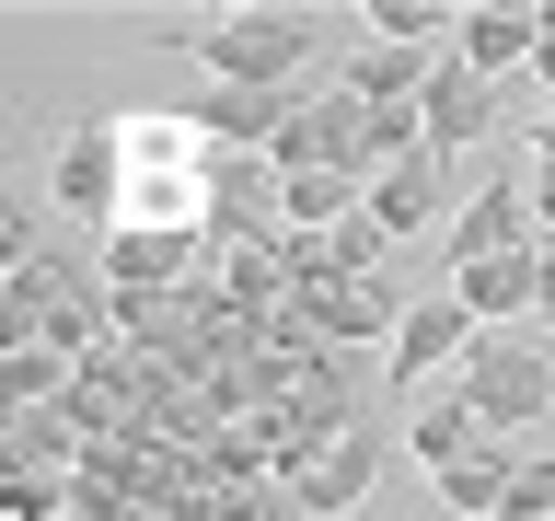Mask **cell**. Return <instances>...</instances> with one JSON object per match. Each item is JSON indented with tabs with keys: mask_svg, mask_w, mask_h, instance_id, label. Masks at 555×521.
<instances>
[{
	"mask_svg": "<svg viewBox=\"0 0 555 521\" xmlns=\"http://www.w3.org/2000/svg\"><path fill=\"white\" fill-rule=\"evenodd\" d=\"M532 174H555V116H544V128H532Z\"/></svg>",
	"mask_w": 555,
	"mask_h": 521,
	"instance_id": "21",
	"label": "cell"
},
{
	"mask_svg": "<svg viewBox=\"0 0 555 521\" xmlns=\"http://www.w3.org/2000/svg\"><path fill=\"white\" fill-rule=\"evenodd\" d=\"M509 475H520V452H509V441H475V452H463V463L440 475V510H451V521H498Z\"/></svg>",
	"mask_w": 555,
	"mask_h": 521,
	"instance_id": "14",
	"label": "cell"
},
{
	"mask_svg": "<svg viewBox=\"0 0 555 521\" xmlns=\"http://www.w3.org/2000/svg\"><path fill=\"white\" fill-rule=\"evenodd\" d=\"M451 302H463L486 336H498L509 313H532V302H544V243H520V255H486V267H463V278H451Z\"/></svg>",
	"mask_w": 555,
	"mask_h": 521,
	"instance_id": "12",
	"label": "cell"
},
{
	"mask_svg": "<svg viewBox=\"0 0 555 521\" xmlns=\"http://www.w3.org/2000/svg\"><path fill=\"white\" fill-rule=\"evenodd\" d=\"M416 116H428V151H440V163H463V151L498 128V81H475L463 59H440V81H428V104H416Z\"/></svg>",
	"mask_w": 555,
	"mask_h": 521,
	"instance_id": "11",
	"label": "cell"
},
{
	"mask_svg": "<svg viewBox=\"0 0 555 521\" xmlns=\"http://www.w3.org/2000/svg\"><path fill=\"white\" fill-rule=\"evenodd\" d=\"M289 313H301L324 347H359V336L393 347V325H405V290H393L382 267H336V278H301V302H289Z\"/></svg>",
	"mask_w": 555,
	"mask_h": 521,
	"instance_id": "4",
	"label": "cell"
},
{
	"mask_svg": "<svg viewBox=\"0 0 555 521\" xmlns=\"http://www.w3.org/2000/svg\"><path fill=\"white\" fill-rule=\"evenodd\" d=\"M475 313L463 302H405V325H393V347H382V394H428V371H451V359H475Z\"/></svg>",
	"mask_w": 555,
	"mask_h": 521,
	"instance_id": "6",
	"label": "cell"
},
{
	"mask_svg": "<svg viewBox=\"0 0 555 521\" xmlns=\"http://www.w3.org/2000/svg\"><path fill=\"white\" fill-rule=\"evenodd\" d=\"M371 475H382V429H371V417H347V429H336L324 452H312V463H301L289 486H301V510H312V521H359Z\"/></svg>",
	"mask_w": 555,
	"mask_h": 521,
	"instance_id": "8",
	"label": "cell"
},
{
	"mask_svg": "<svg viewBox=\"0 0 555 521\" xmlns=\"http://www.w3.org/2000/svg\"><path fill=\"white\" fill-rule=\"evenodd\" d=\"M451 208H463V186H451V163H440V151H416V163L371 174V232H382V243L451 232Z\"/></svg>",
	"mask_w": 555,
	"mask_h": 521,
	"instance_id": "7",
	"label": "cell"
},
{
	"mask_svg": "<svg viewBox=\"0 0 555 521\" xmlns=\"http://www.w3.org/2000/svg\"><path fill=\"white\" fill-rule=\"evenodd\" d=\"M532 313H544V325H555V243H544V302H532Z\"/></svg>",
	"mask_w": 555,
	"mask_h": 521,
	"instance_id": "22",
	"label": "cell"
},
{
	"mask_svg": "<svg viewBox=\"0 0 555 521\" xmlns=\"http://www.w3.org/2000/svg\"><path fill=\"white\" fill-rule=\"evenodd\" d=\"M0 382H12V417H35V406H69L81 359H59V347L35 336V347H0Z\"/></svg>",
	"mask_w": 555,
	"mask_h": 521,
	"instance_id": "16",
	"label": "cell"
},
{
	"mask_svg": "<svg viewBox=\"0 0 555 521\" xmlns=\"http://www.w3.org/2000/svg\"><path fill=\"white\" fill-rule=\"evenodd\" d=\"M532 81L555 93V0H544V47H532Z\"/></svg>",
	"mask_w": 555,
	"mask_h": 521,
	"instance_id": "20",
	"label": "cell"
},
{
	"mask_svg": "<svg viewBox=\"0 0 555 521\" xmlns=\"http://www.w3.org/2000/svg\"><path fill=\"white\" fill-rule=\"evenodd\" d=\"M289 116H301V93H232V81H197V139H208V151H267V163H278Z\"/></svg>",
	"mask_w": 555,
	"mask_h": 521,
	"instance_id": "9",
	"label": "cell"
},
{
	"mask_svg": "<svg viewBox=\"0 0 555 521\" xmlns=\"http://www.w3.org/2000/svg\"><path fill=\"white\" fill-rule=\"evenodd\" d=\"M47 198H59L69 220H104V232H116V208H128V139H116V116H81V128L59 139Z\"/></svg>",
	"mask_w": 555,
	"mask_h": 521,
	"instance_id": "3",
	"label": "cell"
},
{
	"mask_svg": "<svg viewBox=\"0 0 555 521\" xmlns=\"http://www.w3.org/2000/svg\"><path fill=\"white\" fill-rule=\"evenodd\" d=\"M451 394L486 417V441H520V429L555 406V359H544L532 336H475V359H463V382H451Z\"/></svg>",
	"mask_w": 555,
	"mask_h": 521,
	"instance_id": "2",
	"label": "cell"
},
{
	"mask_svg": "<svg viewBox=\"0 0 555 521\" xmlns=\"http://www.w3.org/2000/svg\"><path fill=\"white\" fill-rule=\"evenodd\" d=\"M185 59H197V81H232V93H289L301 81V59H312V12H220V24H197V35H173Z\"/></svg>",
	"mask_w": 555,
	"mask_h": 521,
	"instance_id": "1",
	"label": "cell"
},
{
	"mask_svg": "<svg viewBox=\"0 0 555 521\" xmlns=\"http://www.w3.org/2000/svg\"><path fill=\"white\" fill-rule=\"evenodd\" d=\"M359 24H371L382 47H440V35H463V12H451V0H371Z\"/></svg>",
	"mask_w": 555,
	"mask_h": 521,
	"instance_id": "17",
	"label": "cell"
},
{
	"mask_svg": "<svg viewBox=\"0 0 555 521\" xmlns=\"http://www.w3.org/2000/svg\"><path fill=\"white\" fill-rule=\"evenodd\" d=\"M428 81H440V59H428V47H382V35H359L336 93H359V104H428Z\"/></svg>",
	"mask_w": 555,
	"mask_h": 521,
	"instance_id": "13",
	"label": "cell"
},
{
	"mask_svg": "<svg viewBox=\"0 0 555 521\" xmlns=\"http://www.w3.org/2000/svg\"><path fill=\"white\" fill-rule=\"evenodd\" d=\"M475 441H486V417L463 406V394H428V406L405 417V452H416V463H428V475H451V463H463V452H475Z\"/></svg>",
	"mask_w": 555,
	"mask_h": 521,
	"instance_id": "15",
	"label": "cell"
},
{
	"mask_svg": "<svg viewBox=\"0 0 555 521\" xmlns=\"http://www.w3.org/2000/svg\"><path fill=\"white\" fill-rule=\"evenodd\" d=\"M498 521H555V452H520L509 498H498Z\"/></svg>",
	"mask_w": 555,
	"mask_h": 521,
	"instance_id": "18",
	"label": "cell"
},
{
	"mask_svg": "<svg viewBox=\"0 0 555 521\" xmlns=\"http://www.w3.org/2000/svg\"><path fill=\"white\" fill-rule=\"evenodd\" d=\"M532 232L555 243V174H532Z\"/></svg>",
	"mask_w": 555,
	"mask_h": 521,
	"instance_id": "19",
	"label": "cell"
},
{
	"mask_svg": "<svg viewBox=\"0 0 555 521\" xmlns=\"http://www.w3.org/2000/svg\"><path fill=\"white\" fill-rule=\"evenodd\" d=\"M451 278H463V267H486V255H520V243H544V232H532V174H486V186H475V198H463V208H451Z\"/></svg>",
	"mask_w": 555,
	"mask_h": 521,
	"instance_id": "5",
	"label": "cell"
},
{
	"mask_svg": "<svg viewBox=\"0 0 555 521\" xmlns=\"http://www.w3.org/2000/svg\"><path fill=\"white\" fill-rule=\"evenodd\" d=\"M532 47H544V12H520V0H475V12H463V35H451V59L475 69V81L532 69Z\"/></svg>",
	"mask_w": 555,
	"mask_h": 521,
	"instance_id": "10",
	"label": "cell"
}]
</instances>
